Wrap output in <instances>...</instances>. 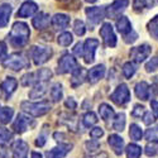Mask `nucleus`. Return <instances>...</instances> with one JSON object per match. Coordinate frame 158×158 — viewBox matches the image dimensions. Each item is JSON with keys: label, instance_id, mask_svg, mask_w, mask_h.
Instances as JSON below:
<instances>
[{"label": "nucleus", "instance_id": "f257e3e1", "mask_svg": "<svg viewBox=\"0 0 158 158\" xmlns=\"http://www.w3.org/2000/svg\"><path fill=\"white\" fill-rule=\"evenodd\" d=\"M29 28L23 22H15L9 33V42L14 48H22L29 41Z\"/></svg>", "mask_w": 158, "mask_h": 158}, {"label": "nucleus", "instance_id": "f03ea898", "mask_svg": "<svg viewBox=\"0 0 158 158\" xmlns=\"http://www.w3.org/2000/svg\"><path fill=\"white\" fill-rule=\"evenodd\" d=\"M3 67L11 71H20L23 69H29L31 62L29 58L24 53H11L3 62Z\"/></svg>", "mask_w": 158, "mask_h": 158}, {"label": "nucleus", "instance_id": "7ed1b4c3", "mask_svg": "<svg viewBox=\"0 0 158 158\" xmlns=\"http://www.w3.org/2000/svg\"><path fill=\"white\" fill-rule=\"evenodd\" d=\"M20 106L23 109L24 113H27L34 118L38 116H43L47 113H49V110L52 109V105L49 101L43 100V101H39V102H31V101H23L20 104Z\"/></svg>", "mask_w": 158, "mask_h": 158}, {"label": "nucleus", "instance_id": "20e7f679", "mask_svg": "<svg viewBox=\"0 0 158 158\" xmlns=\"http://www.w3.org/2000/svg\"><path fill=\"white\" fill-rule=\"evenodd\" d=\"M29 55L34 62V64L39 66L46 63L53 55V51H52L51 47L47 46H33L29 51Z\"/></svg>", "mask_w": 158, "mask_h": 158}, {"label": "nucleus", "instance_id": "39448f33", "mask_svg": "<svg viewBox=\"0 0 158 158\" xmlns=\"http://www.w3.org/2000/svg\"><path fill=\"white\" fill-rule=\"evenodd\" d=\"M78 67H80V64L77 63L76 58L70 55V53H64L60 61H58V69H57V72L60 75H64V73H72L75 72Z\"/></svg>", "mask_w": 158, "mask_h": 158}, {"label": "nucleus", "instance_id": "423d86ee", "mask_svg": "<svg viewBox=\"0 0 158 158\" xmlns=\"http://www.w3.org/2000/svg\"><path fill=\"white\" fill-rule=\"evenodd\" d=\"M35 127V120L32 119V118L29 115H25V114H18L17 119L14 120V123H13L11 128L14 129V131L17 134H23L25 133L28 129H32Z\"/></svg>", "mask_w": 158, "mask_h": 158}, {"label": "nucleus", "instance_id": "0eeeda50", "mask_svg": "<svg viewBox=\"0 0 158 158\" xmlns=\"http://www.w3.org/2000/svg\"><path fill=\"white\" fill-rule=\"evenodd\" d=\"M110 100L114 104L119 105V106H123L127 102H129L130 101V91H129L128 86L125 84H120L115 89L114 93L110 95Z\"/></svg>", "mask_w": 158, "mask_h": 158}, {"label": "nucleus", "instance_id": "6e6552de", "mask_svg": "<svg viewBox=\"0 0 158 158\" xmlns=\"http://www.w3.org/2000/svg\"><path fill=\"white\" fill-rule=\"evenodd\" d=\"M98 47H99V41L95 38H89L85 41V43H84V55H82L85 63L90 64V63L94 62L95 52H96Z\"/></svg>", "mask_w": 158, "mask_h": 158}, {"label": "nucleus", "instance_id": "1a4fd4ad", "mask_svg": "<svg viewBox=\"0 0 158 158\" xmlns=\"http://www.w3.org/2000/svg\"><path fill=\"white\" fill-rule=\"evenodd\" d=\"M100 35L106 47H115L116 46V35L114 33V29L110 23H104L100 28Z\"/></svg>", "mask_w": 158, "mask_h": 158}, {"label": "nucleus", "instance_id": "9d476101", "mask_svg": "<svg viewBox=\"0 0 158 158\" xmlns=\"http://www.w3.org/2000/svg\"><path fill=\"white\" fill-rule=\"evenodd\" d=\"M151 46L148 44H142V46H138V47H134L130 49V58L133 60L135 63H140L143 61H146V58L149 57L151 55Z\"/></svg>", "mask_w": 158, "mask_h": 158}, {"label": "nucleus", "instance_id": "9b49d317", "mask_svg": "<svg viewBox=\"0 0 158 158\" xmlns=\"http://www.w3.org/2000/svg\"><path fill=\"white\" fill-rule=\"evenodd\" d=\"M73 148L72 143H60L57 147L46 152V158H64Z\"/></svg>", "mask_w": 158, "mask_h": 158}, {"label": "nucleus", "instance_id": "f8f14e48", "mask_svg": "<svg viewBox=\"0 0 158 158\" xmlns=\"http://www.w3.org/2000/svg\"><path fill=\"white\" fill-rule=\"evenodd\" d=\"M86 15L91 24H99L105 17H106V9L102 6H91L86 8Z\"/></svg>", "mask_w": 158, "mask_h": 158}, {"label": "nucleus", "instance_id": "ddd939ff", "mask_svg": "<svg viewBox=\"0 0 158 158\" xmlns=\"http://www.w3.org/2000/svg\"><path fill=\"white\" fill-rule=\"evenodd\" d=\"M129 2L128 0H114V2L106 8V17L109 18H118L120 13L125 10Z\"/></svg>", "mask_w": 158, "mask_h": 158}, {"label": "nucleus", "instance_id": "4468645a", "mask_svg": "<svg viewBox=\"0 0 158 158\" xmlns=\"http://www.w3.org/2000/svg\"><path fill=\"white\" fill-rule=\"evenodd\" d=\"M29 147L23 139H17L11 144V153L13 158H27Z\"/></svg>", "mask_w": 158, "mask_h": 158}, {"label": "nucleus", "instance_id": "2eb2a0df", "mask_svg": "<svg viewBox=\"0 0 158 158\" xmlns=\"http://www.w3.org/2000/svg\"><path fill=\"white\" fill-rule=\"evenodd\" d=\"M18 87V81L15 80L14 77H6L5 80L2 82V85H0V89H2V94L4 96L5 100H8L13 93L17 90Z\"/></svg>", "mask_w": 158, "mask_h": 158}, {"label": "nucleus", "instance_id": "dca6fc26", "mask_svg": "<svg viewBox=\"0 0 158 158\" xmlns=\"http://www.w3.org/2000/svg\"><path fill=\"white\" fill-rule=\"evenodd\" d=\"M108 143L111 147V149L114 151V153L116 156H122L124 152V139L118 135V134H111L108 138Z\"/></svg>", "mask_w": 158, "mask_h": 158}, {"label": "nucleus", "instance_id": "f3484780", "mask_svg": "<svg viewBox=\"0 0 158 158\" xmlns=\"http://www.w3.org/2000/svg\"><path fill=\"white\" fill-rule=\"evenodd\" d=\"M38 10V5L32 2V0H28V2H24L22 4V6L19 8L18 10V17L20 18H28V17H32L33 14H35Z\"/></svg>", "mask_w": 158, "mask_h": 158}, {"label": "nucleus", "instance_id": "a211bd4d", "mask_svg": "<svg viewBox=\"0 0 158 158\" xmlns=\"http://www.w3.org/2000/svg\"><path fill=\"white\" fill-rule=\"evenodd\" d=\"M104 75H105V66L104 64H98V66H95V67L89 70L87 81L94 85V84H96L101 80V78L104 77Z\"/></svg>", "mask_w": 158, "mask_h": 158}, {"label": "nucleus", "instance_id": "6ab92c4d", "mask_svg": "<svg viewBox=\"0 0 158 158\" xmlns=\"http://www.w3.org/2000/svg\"><path fill=\"white\" fill-rule=\"evenodd\" d=\"M51 23H52V27H53L56 31H62L64 28L69 27L70 24V17L66 15V14H55L51 19Z\"/></svg>", "mask_w": 158, "mask_h": 158}, {"label": "nucleus", "instance_id": "aec40b11", "mask_svg": "<svg viewBox=\"0 0 158 158\" xmlns=\"http://www.w3.org/2000/svg\"><path fill=\"white\" fill-rule=\"evenodd\" d=\"M47 91H48V81L38 82L29 91V98L31 99H41V98H43L46 95Z\"/></svg>", "mask_w": 158, "mask_h": 158}, {"label": "nucleus", "instance_id": "412c9836", "mask_svg": "<svg viewBox=\"0 0 158 158\" xmlns=\"http://www.w3.org/2000/svg\"><path fill=\"white\" fill-rule=\"evenodd\" d=\"M71 75H72V77H71V86L73 89H76L80 85H82L84 81H85V78H87V73H86V71L81 67V66L75 72H72Z\"/></svg>", "mask_w": 158, "mask_h": 158}, {"label": "nucleus", "instance_id": "4be33fe9", "mask_svg": "<svg viewBox=\"0 0 158 158\" xmlns=\"http://www.w3.org/2000/svg\"><path fill=\"white\" fill-rule=\"evenodd\" d=\"M33 27L37 28L38 31H41V29H44L48 27V24H49V15L47 14V13H38V14L33 18Z\"/></svg>", "mask_w": 158, "mask_h": 158}, {"label": "nucleus", "instance_id": "5701e85b", "mask_svg": "<svg viewBox=\"0 0 158 158\" xmlns=\"http://www.w3.org/2000/svg\"><path fill=\"white\" fill-rule=\"evenodd\" d=\"M134 91H135V95L138 99L143 100V101H146L149 99V93H151V90H149V85L146 82V81H140L135 85L134 87Z\"/></svg>", "mask_w": 158, "mask_h": 158}, {"label": "nucleus", "instance_id": "b1692460", "mask_svg": "<svg viewBox=\"0 0 158 158\" xmlns=\"http://www.w3.org/2000/svg\"><path fill=\"white\" fill-rule=\"evenodd\" d=\"M10 14H11V5L8 3L0 4V28H4L8 25Z\"/></svg>", "mask_w": 158, "mask_h": 158}, {"label": "nucleus", "instance_id": "393cba45", "mask_svg": "<svg viewBox=\"0 0 158 158\" xmlns=\"http://www.w3.org/2000/svg\"><path fill=\"white\" fill-rule=\"evenodd\" d=\"M116 29L119 31L120 34H123V37L128 35L133 28H131V24L129 22V19L127 17H119L116 19Z\"/></svg>", "mask_w": 158, "mask_h": 158}, {"label": "nucleus", "instance_id": "a878e982", "mask_svg": "<svg viewBox=\"0 0 158 158\" xmlns=\"http://www.w3.org/2000/svg\"><path fill=\"white\" fill-rule=\"evenodd\" d=\"M58 122L63 125H66L67 128H70L72 131L77 130V119H76V115L75 114H61Z\"/></svg>", "mask_w": 158, "mask_h": 158}, {"label": "nucleus", "instance_id": "bb28decb", "mask_svg": "<svg viewBox=\"0 0 158 158\" xmlns=\"http://www.w3.org/2000/svg\"><path fill=\"white\" fill-rule=\"evenodd\" d=\"M38 75H37V71L35 72H28L22 76L20 78V84L23 86H34L35 84H38Z\"/></svg>", "mask_w": 158, "mask_h": 158}, {"label": "nucleus", "instance_id": "cd10ccee", "mask_svg": "<svg viewBox=\"0 0 158 158\" xmlns=\"http://www.w3.org/2000/svg\"><path fill=\"white\" fill-rule=\"evenodd\" d=\"M13 115H14V109L9 108V106H4V108H0V124H8L11 119H13Z\"/></svg>", "mask_w": 158, "mask_h": 158}, {"label": "nucleus", "instance_id": "c85d7f7f", "mask_svg": "<svg viewBox=\"0 0 158 158\" xmlns=\"http://www.w3.org/2000/svg\"><path fill=\"white\" fill-rule=\"evenodd\" d=\"M99 114H100V118L102 120H109V119H111V118L114 116V109L110 106V105H108V104H101L100 106H99Z\"/></svg>", "mask_w": 158, "mask_h": 158}, {"label": "nucleus", "instance_id": "c756f323", "mask_svg": "<svg viewBox=\"0 0 158 158\" xmlns=\"http://www.w3.org/2000/svg\"><path fill=\"white\" fill-rule=\"evenodd\" d=\"M63 98V90H62V85L60 82H56L53 86L51 87V99L52 101L58 102L61 101Z\"/></svg>", "mask_w": 158, "mask_h": 158}, {"label": "nucleus", "instance_id": "7c9ffc66", "mask_svg": "<svg viewBox=\"0 0 158 158\" xmlns=\"http://www.w3.org/2000/svg\"><path fill=\"white\" fill-rule=\"evenodd\" d=\"M125 128V114L124 113H119L116 114L113 122V129L116 131H123Z\"/></svg>", "mask_w": 158, "mask_h": 158}, {"label": "nucleus", "instance_id": "2f4dec72", "mask_svg": "<svg viewBox=\"0 0 158 158\" xmlns=\"http://www.w3.org/2000/svg\"><path fill=\"white\" fill-rule=\"evenodd\" d=\"M127 152V158H139L142 154V148L137 146L135 143H130L125 148Z\"/></svg>", "mask_w": 158, "mask_h": 158}, {"label": "nucleus", "instance_id": "473e14b6", "mask_svg": "<svg viewBox=\"0 0 158 158\" xmlns=\"http://www.w3.org/2000/svg\"><path fill=\"white\" fill-rule=\"evenodd\" d=\"M13 139V133L4 127H0V147H4Z\"/></svg>", "mask_w": 158, "mask_h": 158}, {"label": "nucleus", "instance_id": "72a5a7b5", "mask_svg": "<svg viewBox=\"0 0 158 158\" xmlns=\"http://www.w3.org/2000/svg\"><path fill=\"white\" fill-rule=\"evenodd\" d=\"M98 116H96V114L95 113H93V111H87L84 116H82V124L86 127V128H90V127H93V125H95L96 123H98Z\"/></svg>", "mask_w": 158, "mask_h": 158}, {"label": "nucleus", "instance_id": "f704fd0d", "mask_svg": "<svg viewBox=\"0 0 158 158\" xmlns=\"http://www.w3.org/2000/svg\"><path fill=\"white\" fill-rule=\"evenodd\" d=\"M72 41H73V38H72V34H71L70 32H63V33H61V34L57 37V42H58V44L62 46V47L70 46V44L72 43Z\"/></svg>", "mask_w": 158, "mask_h": 158}, {"label": "nucleus", "instance_id": "c9c22d12", "mask_svg": "<svg viewBox=\"0 0 158 158\" xmlns=\"http://www.w3.org/2000/svg\"><path fill=\"white\" fill-rule=\"evenodd\" d=\"M129 137H130V139H133L135 142L140 140L142 137H143V131H142L140 127L137 125V124H131L130 128H129Z\"/></svg>", "mask_w": 158, "mask_h": 158}, {"label": "nucleus", "instance_id": "e433bc0d", "mask_svg": "<svg viewBox=\"0 0 158 158\" xmlns=\"http://www.w3.org/2000/svg\"><path fill=\"white\" fill-rule=\"evenodd\" d=\"M47 138H48V125L44 124L42 130H41V133H39L37 140H35V146L37 147H43L46 142H47Z\"/></svg>", "mask_w": 158, "mask_h": 158}, {"label": "nucleus", "instance_id": "4c0bfd02", "mask_svg": "<svg viewBox=\"0 0 158 158\" xmlns=\"http://www.w3.org/2000/svg\"><path fill=\"white\" fill-rule=\"evenodd\" d=\"M137 71V66L133 62H127L123 66V75L125 78H131Z\"/></svg>", "mask_w": 158, "mask_h": 158}, {"label": "nucleus", "instance_id": "58836bf2", "mask_svg": "<svg viewBox=\"0 0 158 158\" xmlns=\"http://www.w3.org/2000/svg\"><path fill=\"white\" fill-rule=\"evenodd\" d=\"M144 153H146L148 157H154L158 156V140H151V143H148L146 146V149H144Z\"/></svg>", "mask_w": 158, "mask_h": 158}, {"label": "nucleus", "instance_id": "ea45409f", "mask_svg": "<svg viewBox=\"0 0 158 158\" xmlns=\"http://www.w3.org/2000/svg\"><path fill=\"white\" fill-rule=\"evenodd\" d=\"M148 32H149V34H151L153 38L158 39V15H156V17L148 23Z\"/></svg>", "mask_w": 158, "mask_h": 158}, {"label": "nucleus", "instance_id": "a19ab883", "mask_svg": "<svg viewBox=\"0 0 158 158\" xmlns=\"http://www.w3.org/2000/svg\"><path fill=\"white\" fill-rule=\"evenodd\" d=\"M37 75H38V81L42 82V81H49L52 76H53V73H52V71L49 69H41L37 71Z\"/></svg>", "mask_w": 158, "mask_h": 158}, {"label": "nucleus", "instance_id": "79ce46f5", "mask_svg": "<svg viewBox=\"0 0 158 158\" xmlns=\"http://www.w3.org/2000/svg\"><path fill=\"white\" fill-rule=\"evenodd\" d=\"M73 32H75L78 37L84 35L85 32H86V25H85V23H84L82 20H80V19L75 20V23H73Z\"/></svg>", "mask_w": 158, "mask_h": 158}, {"label": "nucleus", "instance_id": "37998d69", "mask_svg": "<svg viewBox=\"0 0 158 158\" xmlns=\"http://www.w3.org/2000/svg\"><path fill=\"white\" fill-rule=\"evenodd\" d=\"M149 5H151V0H134L133 2V8L135 11H140Z\"/></svg>", "mask_w": 158, "mask_h": 158}, {"label": "nucleus", "instance_id": "c03bdc74", "mask_svg": "<svg viewBox=\"0 0 158 158\" xmlns=\"http://www.w3.org/2000/svg\"><path fill=\"white\" fill-rule=\"evenodd\" d=\"M85 148H86V152H95L96 149L100 148V143L96 140V139H91L89 142L85 143Z\"/></svg>", "mask_w": 158, "mask_h": 158}, {"label": "nucleus", "instance_id": "a18cd8bd", "mask_svg": "<svg viewBox=\"0 0 158 158\" xmlns=\"http://www.w3.org/2000/svg\"><path fill=\"white\" fill-rule=\"evenodd\" d=\"M157 69H158V57H153L146 63V71L147 72H154Z\"/></svg>", "mask_w": 158, "mask_h": 158}, {"label": "nucleus", "instance_id": "49530a36", "mask_svg": "<svg viewBox=\"0 0 158 158\" xmlns=\"http://www.w3.org/2000/svg\"><path fill=\"white\" fill-rule=\"evenodd\" d=\"M104 135V129L102 128H99V127H95L90 130V137L94 138V139H99Z\"/></svg>", "mask_w": 158, "mask_h": 158}, {"label": "nucleus", "instance_id": "de8ad7c7", "mask_svg": "<svg viewBox=\"0 0 158 158\" xmlns=\"http://www.w3.org/2000/svg\"><path fill=\"white\" fill-rule=\"evenodd\" d=\"M146 114V109H144V106H142V105H135L133 111H131V115H133L134 118H143V115Z\"/></svg>", "mask_w": 158, "mask_h": 158}, {"label": "nucleus", "instance_id": "09e8293b", "mask_svg": "<svg viewBox=\"0 0 158 158\" xmlns=\"http://www.w3.org/2000/svg\"><path fill=\"white\" fill-rule=\"evenodd\" d=\"M8 57V47L5 42H0V62H3Z\"/></svg>", "mask_w": 158, "mask_h": 158}, {"label": "nucleus", "instance_id": "8fccbe9b", "mask_svg": "<svg viewBox=\"0 0 158 158\" xmlns=\"http://www.w3.org/2000/svg\"><path fill=\"white\" fill-rule=\"evenodd\" d=\"M143 123L146 125H151L154 123V115L151 111H146V114L143 115Z\"/></svg>", "mask_w": 158, "mask_h": 158}, {"label": "nucleus", "instance_id": "3c124183", "mask_svg": "<svg viewBox=\"0 0 158 158\" xmlns=\"http://www.w3.org/2000/svg\"><path fill=\"white\" fill-rule=\"evenodd\" d=\"M137 38H138V34H137L134 31H131L128 35L124 37V42H125V43H133V42L137 41Z\"/></svg>", "mask_w": 158, "mask_h": 158}, {"label": "nucleus", "instance_id": "603ef678", "mask_svg": "<svg viewBox=\"0 0 158 158\" xmlns=\"http://www.w3.org/2000/svg\"><path fill=\"white\" fill-rule=\"evenodd\" d=\"M64 106L67 108V109H70V110H75L77 108V102L75 101L73 98H69L67 100L64 101Z\"/></svg>", "mask_w": 158, "mask_h": 158}, {"label": "nucleus", "instance_id": "864d4df0", "mask_svg": "<svg viewBox=\"0 0 158 158\" xmlns=\"http://www.w3.org/2000/svg\"><path fill=\"white\" fill-rule=\"evenodd\" d=\"M73 55H76V56H78V57L84 55V43L78 42V43L73 47Z\"/></svg>", "mask_w": 158, "mask_h": 158}, {"label": "nucleus", "instance_id": "5fc2aeb1", "mask_svg": "<svg viewBox=\"0 0 158 158\" xmlns=\"http://www.w3.org/2000/svg\"><path fill=\"white\" fill-rule=\"evenodd\" d=\"M146 139H147V140H154V139H157V133H156L154 129H148V130H147Z\"/></svg>", "mask_w": 158, "mask_h": 158}, {"label": "nucleus", "instance_id": "6e6d98bb", "mask_svg": "<svg viewBox=\"0 0 158 158\" xmlns=\"http://www.w3.org/2000/svg\"><path fill=\"white\" fill-rule=\"evenodd\" d=\"M151 106H152V110H153L154 115L158 118V101L152 100V101H151Z\"/></svg>", "mask_w": 158, "mask_h": 158}, {"label": "nucleus", "instance_id": "4d7b16f0", "mask_svg": "<svg viewBox=\"0 0 158 158\" xmlns=\"http://www.w3.org/2000/svg\"><path fill=\"white\" fill-rule=\"evenodd\" d=\"M53 138H55L57 142H62V140L66 138V134H63V133H60V131H57V133H55V134H53Z\"/></svg>", "mask_w": 158, "mask_h": 158}, {"label": "nucleus", "instance_id": "13d9d810", "mask_svg": "<svg viewBox=\"0 0 158 158\" xmlns=\"http://www.w3.org/2000/svg\"><path fill=\"white\" fill-rule=\"evenodd\" d=\"M87 158H108V153L106 152H101V153H98L95 156H90Z\"/></svg>", "mask_w": 158, "mask_h": 158}, {"label": "nucleus", "instance_id": "bf43d9fd", "mask_svg": "<svg viewBox=\"0 0 158 158\" xmlns=\"http://www.w3.org/2000/svg\"><path fill=\"white\" fill-rule=\"evenodd\" d=\"M32 158H42V154L38 152H32Z\"/></svg>", "mask_w": 158, "mask_h": 158}, {"label": "nucleus", "instance_id": "052dcab7", "mask_svg": "<svg viewBox=\"0 0 158 158\" xmlns=\"http://www.w3.org/2000/svg\"><path fill=\"white\" fill-rule=\"evenodd\" d=\"M85 2H87V3H95L96 0H85Z\"/></svg>", "mask_w": 158, "mask_h": 158}, {"label": "nucleus", "instance_id": "680f3d73", "mask_svg": "<svg viewBox=\"0 0 158 158\" xmlns=\"http://www.w3.org/2000/svg\"><path fill=\"white\" fill-rule=\"evenodd\" d=\"M156 2H157V3H158V0H156Z\"/></svg>", "mask_w": 158, "mask_h": 158}, {"label": "nucleus", "instance_id": "e2e57ef3", "mask_svg": "<svg viewBox=\"0 0 158 158\" xmlns=\"http://www.w3.org/2000/svg\"><path fill=\"white\" fill-rule=\"evenodd\" d=\"M157 129H158V128H157Z\"/></svg>", "mask_w": 158, "mask_h": 158}]
</instances>
